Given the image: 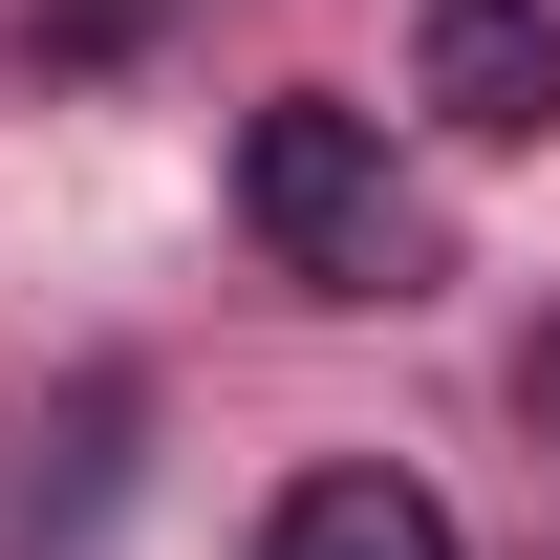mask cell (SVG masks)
<instances>
[{"instance_id": "6da1fadb", "label": "cell", "mask_w": 560, "mask_h": 560, "mask_svg": "<svg viewBox=\"0 0 560 560\" xmlns=\"http://www.w3.org/2000/svg\"><path fill=\"white\" fill-rule=\"evenodd\" d=\"M237 215H259V259H280V280H324V302H410L388 108H346V86H280L259 130H237Z\"/></svg>"}, {"instance_id": "277c9868", "label": "cell", "mask_w": 560, "mask_h": 560, "mask_svg": "<svg viewBox=\"0 0 560 560\" xmlns=\"http://www.w3.org/2000/svg\"><path fill=\"white\" fill-rule=\"evenodd\" d=\"M539 431H560V346H539Z\"/></svg>"}, {"instance_id": "7a4b0ae2", "label": "cell", "mask_w": 560, "mask_h": 560, "mask_svg": "<svg viewBox=\"0 0 560 560\" xmlns=\"http://www.w3.org/2000/svg\"><path fill=\"white\" fill-rule=\"evenodd\" d=\"M410 66L475 151H517V130H560V0H410Z\"/></svg>"}, {"instance_id": "3957f363", "label": "cell", "mask_w": 560, "mask_h": 560, "mask_svg": "<svg viewBox=\"0 0 560 560\" xmlns=\"http://www.w3.org/2000/svg\"><path fill=\"white\" fill-rule=\"evenodd\" d=\"M259 560H475V539H453V495H431V475L346 453V475H302V495L259 517Z\"/></svg>"}]
</instances>
